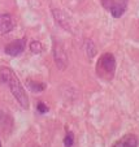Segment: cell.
<instances>
[{"mask_svg":"<svg viewBox=\"0 0 139 147\" xmlns=\"http://www.w3.org/2000/svg\"><path fill=\"white\" fill-rule=\"evenodd\" d=\"M26 85L28 87L34 92H40L46 89V83L43 82H36V81H31V80H28L26 81Z\"/></svg>","mask_w":139,"mask_h":147,"instance_id":"obj_10","label":"cell"},{"mask_svg":"<svg viewBox=\"0 0 139 147\" xmlns=\"http://www.w3.org/2000/svg\"><path fill=\"white\" fill-rule=\"evenodd\" d=\"M85 48H86L87 56H89L90 59L94 57L95 53H96V47H95L94 42H92L91 39H86V40H85Z\"/></svg>","mask_w":139,"mask_h":147,"instance_id":"obj_11","label":"cell"},{"mask_svg":"<svg viewBox=\"0 0 139 147\" xmlns=\"http://www.w3.org/2000/svg\"><path fill=\"white\" fill-rule=\"evenodd\" d=\"M126 8H128V0H114L109 12L114 18H120L126 12Z\"/></svg>","mask_w":139,"mask_h":147,"instance_id":"obj_6","label":"cell"},{"mask_svg":"<svg viewBox=\"0 0 139 147\" xmlns=\"http://www.w3.org/2000/svg\"><path fill=\"white\" fill-rule=\"evenodd\" d=\"M53 59L58 69L64 70L68 65V56L65 50L58 42H53Z\"/></svg>","mask_w":139,"mask_h":147,"instance_id":"obj_3","label":"cell"},{"mask_svg":"<svg viewBox=\"0 0 139 147\" xmlns=\"http://www.w3.org/2000/svg\"><path fill=\"white\" fill-rule=\"evenodd\" d=\"M74 144V136H73L72 131H68L66 136L64 138V146L65 147H72Z\"/></svg>","mask_w":139,"mask_h":147,"instance_id":"obj_13","label":"cell"},{"mask_svg":"<svg viewBox=\"0 0 139 147\" xmlns=\"http://www.w3.org/2000/svg\"><path fill=\"white\" fill-rule=\"evenodd\" d=\"M14 28V22L11 14L0 13V34H8Z\"/></svg>","mask_w":139,"mask_h":147,"instance_id":"obj_7","label":"cell"},{"mask_svg":"<svg viewBox=\"0 0 139 147\" xmlns=\"http://www.w3.org/2000/svg\"><path fill=\"white\" fill-rule=\"evenodd\" d=\"M12 126H13V121H12L11 116L5 112L0 111V131H7L8 133Z\"/></svg>","mask_w":139,"mask_h":147,"instance_id":"obj_9","label":"cell"},{"mask_svg":"<svg viewBox=\"0 0 139 147\" xmlns=\"http://www.w3.org/2000/svg\"><path fill=\"white\" fill-rule=\"evenodd\" d=\"M116 72V59L112 53H104L100 56L96 64V73L100 77L109 80Z\"/></svg>","mask_w":139,"mask_h":147,"instance_id":"obj_2","label":"cell"},{"mask_svg":"<svg viewBox=\"0 0 139 147\" xmlns=\"http://www.w3.org/2000/svg\"><path fill=\"white\" fill-rule=\"evenodd\" d=\"M52 16L62 29H65L69 33H73V21L65 12L60 11V9H52Z\"/></svg>","mask_w":139,"mask_h":147,"instance_id":"obj_4","label":"cell"},{"mask_svg":"<svg viewBox=\"0 0 139 147\" xmlns=\"http://www.w3.org/2000/svg\"><path fill=\"white\" fill-rule=\"evenodd\" d=\"M36 109H38L39 113H42V115H44V113H47V112H48V107L46 106L44 103H42V102L38 103V106H36Z\"/></svg>","mask_w":139,"mask_h":147,"instance_id":"obj_14","label":"cell"},{"mask_svg":"<svg viewBox=\"0 0 139 147\" xmlns=\"http://www.w3.org/2000/svg\"><path fill=\"white\" fill-rule=\"evenodd\" d=\"M112 147H138V138L134 134H126Z\"/></svg>","mask_w":139,"mask_h":147,"instance_id":"obj_8","label":"cell"},{"mask_svg":"<svg viewBox=\"0 0 139 147\" xmlns=\"http://www.w3.org/2000/svg\"><path fill=\"white\" fill-rule=\"evenodd\" d=\"M25 47H26V39H16V40L11 42L9 45H7L4 51H5L7 55L14 57V56L21 55L25 51Z\"/></svg>","mask_w":139,"mask_h":147,"instance_id":"obj_5","label":"cell"},{"mask_svg":"<svg viewBox=\"0 0 139 147\" xmlns=\"http://www.w3.org/2000/svg\"><path fill=\"white\" fill-rule=\"evenodd\" d=\"M30 51L33 53H35V55H38V53H40L43 51V46L42 43L39 40H33L30 43Z\"/></svg>","mask_w":139,"mask_h":147,"instance_id":"obj_12","label":"cell"},{"mask_svg":"<svg viewBox=\"0 0 139 147\" xmlns=\"http://www.w3.org/2000/svg\"><path fill=\"white\" fill-rule=\"evenodd\" d=\"M0 80L8 85V87L11 89V92L16 98L17 102L19 103V106L22 107L24 109H28L29 108L28 94L25 92V90H24L22 85L19 82L18 77L16 76V73L8 67H1L0 68Z\"/></svg>","mask_w":139,"mask_h":147,"instance_id":"obj_1","label":"cell"},{"mask_svg":"<svg viewBox=\"0 0 139 147\" xmlns=\"http://www.w3.org/2000/svg\"><path fill=\"white\" fill-rule=\"evenodd\" d=\"M0 147H1V142H0Z\"/></svg>","mask_w":139,"mask_h":147,"instance_id":"obj_16","label":"cell"},{"mask_svg":"<svg viewBox=\"0 0 139 147\" xmlns=\"http://www.w3.org/2000/svg\"><path fill=\"white\" fill-rule=\"evenodd\" d=\"M114 0H101V5H103L104 9H107V11H109L112 7V4H113Z\"/></svg>","mask_w":139,"mask_h":147,"instance_id":"obj_15","label":"cell"}]
</instances>
